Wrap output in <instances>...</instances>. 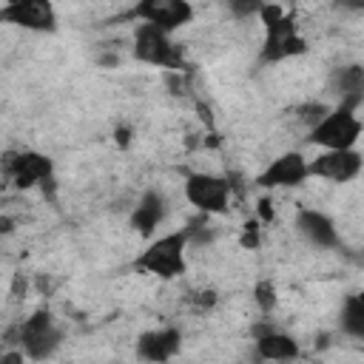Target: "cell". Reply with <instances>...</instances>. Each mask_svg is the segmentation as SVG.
<instances>
[{
	"instance_id": "10",
	"label": "cell",
	"mask_w": 364,
	"mask_h": 364,
	"mask_svg": "<svg viewBox=\"0 0 364 364\" xmlns=\"http://www.w3.org/2000/svg\"><path fill=\"white\" fill-rule=\"evenodd\" d=\"M0 171L17 185V188H34L43 185L51 176V159L37 151H9L0 159Z\"/></svg>"
},
{
	"instance_id": "5",
	"label": "cell",
	"mask_w": 364,
	"mask_h": 364,
	"mask_svg": "<svg viewBox=\"0 0 364 364\" xmlns=\"http://www.w3.org/2000/svg\"><path fill=\"white\" fill-rule=\"evenodd\" d=\"M134 57L139 63L168 68V71H185V51L179 43L171 40L168 31L154 28L148 23H139L134 31Z\"/></svg>"
},
{
	"instance_id": "26",
	"label": "cell",
	"mask_w": 364,
	"mask_h": 364,
	"mask_svg": "<svg viewBox=\"0 0 364 364\" xmlns=\"http://www.w3.org/2000/svg\"><path fill=\"white\" fill-rule=\"evenodd\" d=\"M100 63H102V65H119V54H117V51H114V54H102Z\"/></svg>"
},
{
	"instance_id": "7",
	"label": "cell",
	"mask_w": 364,
	"mask_h": 364,
	"mask_svg": "<svg viewBox=\"0 0 364 364\" xmlns=\"http://www.w3.org/2000/svg\"><path fill=\"white\" fill-rule=\"evenodd\" d=\"M119 20H142L171 34L193 20V6L191 0H136Z\"/></svg>"
},
{
	"instance_id": "23",
	"label": "cell",
	"mask_w": 364,
	"mask_h": 364,
	"mask_svg": "<svg viewBox=\"0 0 364 364\" xmlns=\"http://www.w3.org/2000/svg\"><path fill=\"white\" fill-rule=\"evenodd\" d=\"M242 245H245V247H256V245H259V225H256V222H247V225H245Z\"/></svg>"
},
{
	"instance_id": "15",
	"label": "cell",
	"mask_w": 364,
	"mask_h": 364,
	"mask_svg": "<svg viewBox=\"0 0 364 364\" xmlns=\"http://www.w3.org/2000/svg\"><path fill=\"white\" fill-rule=\"evenodd\" d=\"M327 88L338 102H350V105L361 108V102H364V68L355 65V63L333 68V74L327 80Z\"/></svg>"
},
{
	"instance_id": "24",
	"label": "cell",
	"mask_w": 364,
	"mask_h": 364,
	"mask_svg": "<svg viewBox=\"0 0 364 364\" xmlns=\"http://www.w3.org/2000/svg\"><path fill=\"white\" fill-rule=\"evenodd\" d=\"M11 230H14V219L3 213V216H0V236H9Z\"/></svg>"
},
{
	"instance_id": "18",
	"label": "cell",
	"mask_w": 364,
	"mask_h": 364,
	"mask_svg": "<svg viewBox=\"0 0 364 364\" xmlns=\"http://www.w3.org/2000/svg\"><path fill=\"white\" fill-rule=\"evenodd\" d=\"M185 236H188V245H193V247H202V245L213 242V228L208 225V213H199V216L185 228Z\"/></svg>"
},
{
	"instance_id": "21",
	"label": "cell",
	"mask_w": 364,
	"mask_h": 364,
	"mask_svg": "<svg viewBox=\"0 0 364 364\" xmlns=\"http://www.w3.org/2000/svg\"><path fill=\"white\" fill-rule=\"evenodd\" d=\"M267 0H228V9L236 14V17H250L256 14Z\"/></svg>"
},
{
	"instance_id": "22",
	"label": "cell",
	"mask_w": 364,
	"mask_h": 364,
	"mask_svg": "<svg viewBox=\"0 0 364 364\" xmlns=\"http://www.w3.org/2000/svg\"><path fill=\"white\" fill-rule=\"evenodd\" d=\"M216 301H219V296H216V290H210V287H208V290H196V293L191 296V304H193L196 310H210Z\"/></svg>"
},
{
	"instance_id": "3",
	"label": "cell",
	"mask_w": 364,
	"mask_h": 364,
	"mask_svg": "<svg viewBox=\"0 0 364 364\" xmlns=\"http://www.w3.org/2000/svg\"><path fill=\"white\" fill-rule=\"evenodd\" d=\"M358 136H361L358 105L350 102H338L307 131V142L318 148H355Z\"/></svg>"
},
{
	"instance_id": "9",
	"label": "cell",
	"mask_w": 364,
	"mask_h": 364,
	"mask_svg": "<svg viewBox=\"0 0 364 364\" xmlns=\"http://www.w3.org/2000/svg\"><path fill=\"white\" fill-rule=\"evenodd\" d=\"M0 23L26 31H54L57 11L51 0H9L6 6H0Z\"/></svg>"
},
{
	"instance_id": "12",
	"label": "cell",
	"mask_w": 364,
	"mask_h": 364,
	"mask_svg": "<svg viewBox=\"0 0 364 364\" xmlns=\"http://www.w3.org/2000/svg\"><path fill=\"white\" fill-rule=\"evenodd\" d=\"M256 355L262 361H293L299 358V341L282 330H276L270 321H262L253 327Z\"/></svg>"
},
{
	"instance_id": "4",
	"label": "cell",
	"mask_w": 364,
	"mask_h": 364,
	"mask_svg": "<svg viewBox=\"0 0 364 364\" xmlns=\"http://www.w3.org/2000/svg\"><path fill=\"white\" fill-rule=\"evenodd\" d=\"M11 338L20 344V350H23L26 358L43 361V358H51L57 353V347L63 341V333L54 324V318H51L48 310H37V313H31L28 318H23L11 330Z\"/></svg>"
},
{
	"instance_id": "8",
	"label": "cell",
	"mask_w": 364,
	"mask_h": 364,
	"mask_svg": "<svg viewBox=\"0 0 364 364\" xmlns=\"http://www.w3.org/2000/svg\"><path fill=\"white\" fill-rule=\"evenodd\" d=\"M361 154L355 148H321L318 156L307 159V173L316 179H327V182H353L361 173Z\"/></svg>"
},
{
	"instance_id": "6",
	"label": "cell",
	"mask_w": 364,
	"mask_h": 364,
	"mask_svg": "<svg viewBox=\"0 0 364 364\" xmlns=\"http://www.w3.org/2000/svg\"><path fill=\"white\" fill-rule=\"evenodd\" d=\"M230 182L225 176H216V173H188L185 176V199L199 210V213H208V216H219V213H228L230 208Z\"/></svg>"
},
{
	"instance_id": "2",
	"label": "cell",
	"mask_w": 364,
	"mask_h": 364,
	"mask_svg": "<svg viewBox=\"0 0 364 364\" xmlns=\"http://www.w3.org/2000/svg\"><path fill=\"white\" fill-rule=\"evenodd\" d=\"M185 247H188V236H185V228L182 230H173V233H165L159 239H154L134 262V267L139 273H151V276H159V279H176L185 273L188 262H185Z\"/></svg>"
},
{
	"instance_id": "25",
	"label": "cell",
	"mask_w": 364,
	"mask_h": 364,
	"mask_svg": "<svg viewBox=\"0 0 364 364\" xmlns=\"http://www.w3.org/2000/svg\"><path fill=\"white\" fill-rule=\"evenodd\" d=\"M259 213H262V219H264V222H270V219H273V210H270V202H267V199H262V202H259Z\"/></svg>"
},
{
	"instance_id": "20",
	"label": "cell",
	"mask_w": 364,
	"mask_h": 364,
	"mask_svg": "<svg viewBox=\"0 0 364 364\" xmlns=\"http://www.w3.org/2000/svg\"><path fill=\"white\" fill-rule=\"evenodd\" d=\"M253 301L259 304L262 313H270L276 307V284L270 279H262L256 287H253Z\"/></svg>"
},
{
	"instance_id": "17",
	"label": "cell",
	"mask_w": 364,
	"mask_h": 364,
	"mask_svg": "<svg viewBox=\"0 0 364 364\" xmlns=\"http://www.w3.org/2000/svg\"><path fill=\"white\" fill-rule=\"evenodd\" d=\"M341 330L353 338H364V299L358 293L347 296L341 307Z\"/></svg>"
},
{
	"instance_id": "1",
	"label": "cell",
	"mask_w": 364,
	"mask_h": 364,
	"mask_svg": "<svg viewBox=\"0 0 364 364\" xmlns=\"http://www.w3.org/2000/svg\"><path fill=\"white\" fill-rule=\"evenodd\" d=\"M256 14L262 17V26H264V43H262L264 63H282L307 51V40L299 34L296 20L279 3L267 0Z\"/></svg>"
},
{
	"instance_id": "11",
	"label": "cell",
	"mask_w": 364,
	"mask_h": 364,
	"mask_svg": "<svg viewBox=\"0 0 364 364\" xmlns=\"http://www.w3.org/2000/svg\"><path fill=\"white\" fill-rule=\"evenodd\" d=\"M307 159L299 151H287L282 156H276L262 173H259V185L262 188H299L307 179Z\"/></svg>"
},
{
	"instance_id": "19",
	"label": "cell",
	"mask_w": 364,
	"mask_h": 364,
	"mask_svg": "<svg viewBox=\"0 0 364 364\" xmlns=\"http://www.w3.org/2000/svg\"><path fill=\"white\" fill-rule=\"evenodd\" d=\"M330 108L324 105V102H301V105H296V111H293V119L299 122V125H304L307 131L327 114Z\"/></svg>"
},
{
	"instance_id": "13",
	"label": "cell",
	"mask_w": 364,
	"mask_h": 364,
	"mask_svg": "<svg viewBox=\"0 0 364 364\" xmlns=\"http://www.w3.org/2000/svg\"><path fill=\"white\" fill-rule=\"evenodd\" d=\"M296 228H299V233L310 242V245H316V247H338V228H336V222L327 216V213H321V210H316V208H304V210H299V216H296Z\"/></svg>"
},
{
	"instance_id": "16",
	"label": "cell",
	"mask_w": 364,
	"mask_h": 364,
	"mask_svg": "<svg viewBox=\"0 0 364 364\" xmlns=\"http://www.w3.org/2000/svg\"><path fill=\"white\" fill-rule=\"evenodd\" d=\"M162 219H165V196L159 191H145L131 213V228L139 236H154Z\"/></svg>"
},
{
	"instance_id": "14",
	"label": "cell",
	"mask_w": 364,
	"mask_h": 364,
	"mask_svg": "<svg viewBox=\"0 0 364 364\" xmlns=\"http://www.w3.org/2000/svg\"><path fill=\"white\" fill-rule=\"evenodd\" d=\"M179 347H182V333L176 327H156L139 336L136 355L145 361H168L179 353Z\"/></svg>"
}]
</instances>
